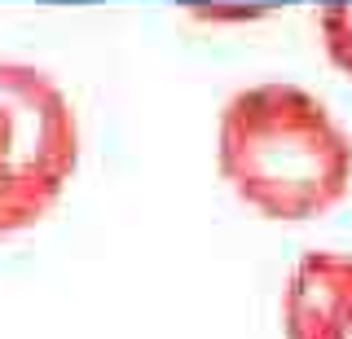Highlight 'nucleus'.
<instances>
[{
	"instance_id": "nucleus-2",
	"label": "nucleus",
	"mask_w": 352,
	"mask_h": 339,
	"mask_svg": "<svg viewBox=\"0 0 352 339\" xmlns=\"http://www.w3.org/2000/svg\"><path fill=\"white\" fill-rule=\"evenodd\" d=\"M80 168V119L49 71L0 58V234L58 207Z\"/></svg>"
},
{
	"instance_id": "nucleus-4",
	"label": "nucleus",
	"mask_w": 352,
	"mask_h": 339,
	"mask_svg": "<svg viewBox=\"0 0 352 339\" xmlns=\"http://www.w3.org/2000/svg\"><path fill=\"white\" fill-rule=\"evenodd\" d=\"M317 31H322L326 58L352 80V0H326L317 9Z\"/></svg>"
},
{
	"instance_id": "nucleus-1",
	"label": "nucleus",
	"mask_w": 352,
	"mask_h": 339,
	"mask_svg": "<svg viewBox=\"0 0 352 339\" xmlns=\"http://www.w3.org/2000/svg\"><path fill=\"white\" fill-rule=\"evenodd\" d=\"M216 163L225 185L264 221L300 225L344 203L352 137L300 84H247L220 106Z\"/></svg>"
},
{
	"instance_id": "nucleus-3",
	"label": "nucleus",
	"mask_w": 352,
	"mask_h": 339,
	"mask_svg": "<svg viewBox=\"0 0 352 339\" xmlns=\"http://www.w3.org/2000/svg\"><path fill=\"white\" fill-rule=\"evenodd\" d=\"M282 339H352V256L308 251L282 291Z\"/></svg>"
}]
</instances>
